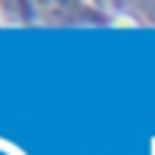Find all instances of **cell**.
<instances>
[]
</instances>
